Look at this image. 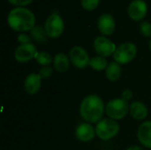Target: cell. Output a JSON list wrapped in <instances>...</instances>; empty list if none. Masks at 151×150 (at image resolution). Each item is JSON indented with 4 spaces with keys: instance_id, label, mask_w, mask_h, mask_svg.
Masks as SVG:
<instances>
[{
    "instance_id": "1",
    "label": "cell",
    "mask_w": 151,
    "mask_h": 150,
    "mask_svg": "<svg viewBox=\"0 0 151 150\" xmlns=\"http://www.w3.org/2000/svg\"><path fill=\"white\" fill-rule=\"evenodd\" d=\"M105 111L104 101L97 95H89L86 96L80 105L81 117L89 124L98 123Z\"/></svg>"
},
{
    "instance_id": "2",
    "label": "cell",
    "mask_w": 151,
    "mask_h": 150,
    "mask_svg": "<svg viewBox=\"0 0 151 150\" xmlns=\"http://www.w3.org/2000/svg\"><path fill=\"white\" fill-rule=\"evenodd\" d=\"M7 21L12 30L26 32L31 31L35 27V17L30 10L24 7H16L9 12Z\"/></svg>"
},
{
    "instance_id": "3",
    "label": "cell",
    "mask_w": 151,
    "mask_h": 150,
    "mask_svg": "<svg viewBox=\"0 0 151 150\" xmlns=\"http://www.w3.org/2000/svg\"><path fill=\"white\" fill-rule=\"evenodd\" d=\"M119 123L111 118L101 119L96 126V136L102 141H109L116 137L119 133Z\"/></svg>"
},
{
    "instance_id": "4",
    "label": "cell",
    "mask_w": 151,
    "mask_h": 150,
    "mask_svg": "<svg viewBox=\"0 0 151 150\" xmlns=\"http://www.w3.org/2000/svg\"><path fill=\"white\" fill-rule=\"evenodd\" d=\"M105 112L109 118L120 120L124 118L129 112L128 102L122 98H115L111 100L105 107Z\"/></svg>"
},
{
    "instance_id": "5",
    "label": "cell",
    "mask_w": 151,
    "mask_h": 150,
    "mask_svg": "<svg viewBox=\"0 0 151 150\" xmlns=\"http://www.w3.org/2000/svg\"><path fill=\"white\" fill-rule=\"evenodd\" d=\"M137 54V47L133 42H124L117 47L113 58L119 65H127L133 61Z\"/></svg>"
},
{
    "instance_id": "6",
    "label": "cell",
    "mask_w": 151,
    "mask_h": 150,
    "mask_svg": "<svg viewBox=\"0 0 151 150\" xmlns=\"http://www.w3.org/2000/svg\"><path fill=\"white\" fill-rule=\"evenodd\" d=\"M64 21L58 13L50 14L45 21L44 29L50 38H58L64 32Z\"/></svg>"
},
{
    "instance_id": "7",
    "label": "cell",
    "mask_w": 151,
    "mask_h": 150,
    "mask_svg": "<svg viewBox=\"0 0 151 150\" xmlns=\"http://www.w3.org/2000/svg\"><path fill=\"white\" fill-rule=\"evenodd\" d=\"M69 58L71 63L78 69H84L88 66L91 59L88 52L80 46H74L70 50Z\"/></svg>"
},
{
    "instance_id": "8",
    "label": "cell",
    "mask_w": 151,
    "mask_h": 150,
    "mask_svg": "<svg viewBox=\"0 0 151 150\" xmlns=\"http://www.w3.org/2000/svg\"><path fill=\"white\" fill-rule=\"evenodd\" d=\"M94 48L98 56L103 57L113 55L117 49L115 43L106 36H97L94 40Z\"/></svg>"
},
{
    "instance_id": "9",
    "label": "cell",
    "mask_w": 151,
    "mask_h": 150,
    "mask_svg": "<svg viewBox=\"0 0 151 150\" xmlns=\"http://www.w3.org/2000/svg\"><path fill=\"white\" fill-rule=\"evenodd\" d=\"M36 53V48L33 43L20 44L14 51V58L19 63H27L35 58Z\"/></svg>"
},
{
    "instance_id": "10",
    "label": "cell",
    "mask_w": 151,
    "mask_h": 150,
    "mask_svg": "<svg viewBox=\"0 0 151 150\" xmlns=\"http://www.w3.org/2000/svg\"><path fill=\"white\" fill-rule=\"evenodd\" d=\"M148 7L143 0H133L127 8L129 17L135 21H140L145 18Z\"/></svg>"
},
{
    "instance_id": "11",
    "label": "cell",
    "mask_w": 151,
    "mask_h": 150,
    "mask_svg": "<svg viewBox=\"0 0 151 150\" xmlns=\"http://www.w3.org/2000/svg\"><path fill=\"white\" fill-rule=\"evenodd\" d=\"M96 135V128L89 123L80 124L75 129V136L81 142H89Z\"/></svg>"
},
{
    "instance_id": "12",
    "label": "cell",
    "mask_w": 151,
    "mask_h": 150,
    "mask_svg": "<svg viewBox=\"0 0 151 150\" xmlns=\"http://www.w3.org/2000/svg\"><path fill=\"white\" fill-rule=\"evenodd\" d=\"M97 27L99 31L104 35H111L115 31V20L111 14H102L97 21Z\"/></svg>"
},
{
    "instance_id": "13",
    "label": "cell",
    "mask_w": 151,
    "mask_h": 150,
    "mask_svg": "<svg viewBox=\"0 0 151 150\" xmlns=\"http://www.w3.org/2000/svg\"><path fill=\"white\" fill-rule=\"evenodd\" d=\"M139 142L145 148L151 149V121L142 122L137 130Z\"/></svg>"
},
{
    "instance_id": "14",
    "label": "cell",
    "mask_w": 151,
    "mask_h": 150,
    "mask_svg": "<svg viewBox=\"0 0 151 150\" xmlns=\"http://www.w3.org/2000/svg\"><path fill=\"white\" fill-rule=\"evenodd\" d=\"M42 78L39 73L28 74L24 81L25 91L28 95H35L39 92L42 86Z\"/></svg>"
},
{
    "instance_id": "15",
    "label": "cell",
    "mask_w": 151,
    "mask_h": 150,
    "mask_svg": "<svg viewBox=\"0 0 151 150\" xmlns=\"http://www.w3.org/2000/svg\"><path fill=\"white\" fill-rule=\"evenodd\" d=\"M129 112L132 118L136 120H143L147 118L149 111L147 106L139 101H134L129 105Z\"/></svg>"
},
{
    "instance_id": "16",
    "label": "cell",
    "mask_w": 151,
    "mask_h": 150,
    "mask_svg": "<svg viewBox=\"0 0 151 150\" xmlns=\"http://www.w3.org/2000/svg\"><path fill=\"white\" fill-rule=\"evenodd\" d=\"M53 66L58 72H65L70 66V58L64 53L57 54L53 58Z\"/></svg>"
},
{
    "instance_id": "17",
    "label": "cell",
    "mask_w": 151,
    "mask_h": 150,
    "mask_svg": "<svg viewBox=\"0 0 151 150\" xmlns=\"http://www.w3.org/2000/svg\"><path fill=\"white\" fill-rule=\"evenodd\" d=\"M121 66L117 62H111L105 69L106 78L111 81H117L121 76Z\"/></svg>"
},
{
    "instance_id": "18",
    "label": "cell",
    "mask_w": 151,
    "mask_h": 150,
    "mask_svg": "<svg viewBox=\"0 0 151 150\" xmlns=\"http://www.w3.org/2000/svg\"><path fill=\"white\" fill-rule=\"evenodd\" d=\"M89 66L95 71H104L107 68L108 63L105 57L101 56H96L90 59Z\"/></svg>"
},
{
    "instance_id": "19",
    "label": "cell",
    "mask_w": 151,
    "mask_h": 150,
    "mask_svg": "<svg viewBox=\"0 0 151 150\" xmlns=\"http://www.w3.org/2000/svg\"><path fill=\"white\" fill-rule=\"evenodd\" d=\"M31 36L38 42H45L49 37L45 29L40 26H35V27L31 30Z\"/></svg>"
},
{
    "instance_id": "20",
    "label": "cell",
    "mask_w": 151,
    "mask_h": 150,
    "mask_svg": "<svg viewBox=\"0 0 151 150\" xmlns=\"http://www.w3.org/2000/svg\"><path fill=\"white\" fill-rule=\"evenodd\" d=\"M35 58L36 62L42 66L49 65L52 61V57H51L50 54L46 51H41V52L37 51Z\"/></svg>"
},
{
    "instance_id": "21",
    "label": "cell",
    "mask_w": 151,
    "mask_h": 150,
    "mask_svg": "<svg viewBox=\"0 0 151 150\" xmlns=\"http://www.w3.org/2000/svg\"><path fill=\"white\" fill-rule=\"evenodd\" d=\"M100 3V0H81V6L87 11L95 10Z\"/></svg>"
},
{
    "instance_id": "22",
    "label": "cell",
    "mask_w": 151,
    "mask_h": 150,
    "mask_svg": "<svg viewBox=\"0 0 151 150\" xmlns=\"http://www.w3.org/2000/svg\"><path fill=\"white\" fill-rule=\"evenodd\" d=\"M140 30L141 33L145 37H150L151 36V23L149 21H142L140 25Z\"/></svg>"
},
{
    "instance_id": "23",
    "label": "cell",
    "mask_w": 151,
    "mask_h": 150,
    "mask_svg": "<svg viewBox=\"0 0 151 150\" xmlns=\"http://www.w3.org/2000/svg\"><path fill=\"white\" fill-rule=\"evenodd\" d=\"M52 73H53V68L50 65L42 66L39 71V75L42 80H46L50 78L52 75Z\"/></svg>"
},
{
    "instance_id": "24",
    "label": "cell",
    "mask_w": 151,
    "mask_h": 150,
    "mask_svg": "<svg viewBox=\"0 0 151 150\" xmlns=\"http://www.w3.org/2000/svg\"><path fill=\"white\" fill-rule=\"evenodd\" d=\"M12 4L17 5L18 7H22L29 4L33 0H8Z\"/></svg>"
},
{
    "instance_id": "25",
    "label": "cell",
    "mask_w": 151,
    "mask_h": 150,
    "mask_svg": "<svg viewBox=\"0 0 151 150\" xmlns=\"http://www.w3.org/2000/svg\"><path fill=\"white\" fill-rule=\"evenodd\" d=\"M18 42L20 43V44H26V43H30L31 42V39L30 37L26 34H19L18 35Z\"/></svg>"
},
{
    "instance_id": "26",
    "label": "cell",
    "mask_w": 151,
    "mask_h": 150,
    "mask_svg": "<svg viewBox=\"0 0 151 150\" xmlns=\"http://www.w3.org/2000/svg\"><path fill=\"white\" fill-rule=\"evenodd\" d=\"M121 98L128 102L133 98V91L131 89H125L121 94Z\"/></svg>"
},
{
    "instance_id": "27",
    "label": "cell",
    "mask_w": 151,
    "mask_h": 150,
    "mask_svg": "<svg viewBox=\"0 0 151 150\" xmlns=\"http://www.w3.org/2000/svg\"><path fill=\"white\" fill-rule=\"evenodd\" d=\"M127 150H143L140 146H137V145H133V146H130Z\"/></svg>"
},
{
    "instance_id": "28",
    "label": "cell",
    "mask_w": 151,
    "mask_h": 150,
    "mask_svg": "<svg viewBox=\"0 0 151 150\" xmlns=\"http://www.w3.org/2000/svg\"><path fill=\"white\" fill-rule=\"evenodd\" d=\"M149 47H150V51H151V40L150 41V43H149Z\"/></svg>"
}]
</instances>
